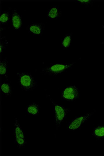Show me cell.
Masks as SVG:
<instances>
[{
	"label": "cell",
	"instance_id": "1",
	"mask_svg": "<svg viewBox=\"0 0 104 156\" xmlns=\"http://www.w3.org/2000/svg\"><path fill=\"white\" fill-rule=\"evenodd\" d=\"M17 74L20 87L22 90L29 91L37 87V82L31 74L26 72H17Z\"/></svg>",
	"mask_w": 104,
	"mask_h": 156
},
{
	"label": "cell",
	"instance_id": "2",
	"mask_svg": "<svg viewBox=\"0 0 104 156\" xmlns=\"http://www.w3.org/2000/svg\"><path fill=\"white\" fill-rule=\"evenodd\" d=\"M75 63L51 64L42 69L41 73L49 76H56L63 73L67 70L72 69Z\"/></svg>",
	"mask_w": 104,
	"mask_h": 156
},
{
	"label": "cell",
	"instance_id": "3",
	"mask_svg": "<svg viewBox=\"0 0 104 156\" xmlns=\"http://www.w3.org/2000/svg\"><path fill=\"white\" fill-rule=\"evenodd\" d=\"M50 101L53 105L54 119L57 129L61 126L66 118L69 110L63 105L57 104L51 98Z\"/></svg>",
	"mask_w": 104,
	"mask_h": 156
},
{
	"label": "cell",
	"instance_id": "4",
	"mask_svg": "<svg viewBox=\"0 0 104 156\" xmlns=\"http://www.w3.org/2000/svg\"><path fill=\"white\" fill-rule=\"evenodd\" d=\"M14 134L15 143L17 147L19 149L24 147L27 144L24 132L16 118L14 119Z\"/></svg>",
	"mask_w": 104,
	"mask_h": 156
},
{
	"label": "cell",
	"instance_id": "5",
	"mask_svg": "<svg viewBox=\"0 0 104 156\" xmlns=\"http://www.w3.org/2000/svg\"><path fill=\"white\" fill-rule=\"evenodd\" d=\"M94 113V112H93L75 117L68 124L67 129L69 131H74L81 128Z\"/></svg>",
	"mask_w": 104,
	"mask_h": 156
},
{
	"label": "cell",
	"instance_id": "6",
	"mask_svg": "<svg viewBox=\"0 0 104 156\" xmlns=\"http://www.w3.org/2000/svg\"><path fill=\"white\" fill-rule=\"evenodd\" d=\"M80 93L77 87L74 85L65 87L61 94L62 100L67 102H72L80 97Z\"/></svg>",
	"mask_w": 104,
	"mask_h": 156
},
{
	"label": "cell",
	"instance_id": "7",
	"mask_svg": "<svg viewBox=\"0 0 104 156\" xmlns=\"http://www.w3.org/2000/svg\"><path fill=\"white\" fill-rule=\"evenodd\" d=\"M45 30V24L36 22L31 23L27 27L28 33L35 36H41L43 34Z\"/></svg>",
	"mask_w": 104,
	"mask_h": 156
},
{
	"label": "cell",
	"instance_id": "8",
	"mask_svg": "<svg viewBox=\"0 0 104 156\" xmlns=\"http://www.w3.org/2000/svg\"><path fill=\"white\" fill-rule=\"evenodd\" d=\"M11 12V20L12 27L15 30H20L23 25L22 16L15 9H12Z\"/></svg>",
	"mask_w": 104,
	"mask_h": 156
},
{
	"label": "cell",
	"instance_id": "9",
	"mask_svg": "<svg viewBox=\"0 0 104 156\" xmlns=\"http://www.w3.org/2000/svg\"><path fill=\"white\" fill-rule=\"evenodd\" d=\"M62 12L59 7L57 6H51L47 12V19L51 20H56L61 17Z\"/></svg>",
	"mask_w": 104,
	"mask_h": 156
},
{
	"label": "cell",
	"instance_id": "10",
	"mask_svg": "<svg viewBox=\"0 0 104 156\" xmlns=\"http://www.w3.org/2000/svg\"><path fill=\"white\" fill-rule=\"evenodd\" d=\"M92 136L94 138L98 140H102L104 139V125H99L94 127Z\"/></svg>",
	"mask_w": 104,
	"mask_h": 156
},
{
	"label": "cell",
	"instance_id": "11",
	"mask_svg": "<svg viewBox=\"0 0 104 156\" xmlns=\"http://www.w3.org/2000/svg\"><path fill=\"white\" fill-rule=\"evenodd\" d=\"M40 111V106L36 103H31L26 108V112L31 115L36 116L39 115Z\"/></svg>",
	"mask_w": 104,
	"mask_h": 156
},
{
	"label": "cell",
	"instance_id": "12",
	"mask_svg": "<svg viewBox=\"0 0 104 156\" xmlns=\"http://www.w3.org/2000/svg\"><path fill=\"white\" fill-rule=\"evenodd\" d=\"M73 33L72 32L65 35L61 41V47L64 49L69 48L72 45Z\"/></svg>",
	"mask_w": 104,
	"mask_h": 156
},
{
	"label": "cell",
	"instance_id": "13",
	"mask_svg": "<svg viewBox=\"0 0 104 156\" xmlns=\"http://www.w3.org/2000/svg\"><path fill=\"white\" fill-rule=\"evenodd\" d=\"M1 88V92L3 95L7 96H10L12 95V87L9 83L7 82L2 83Z\"/></svg>",
	"mask_w": 104,
	"mask_h": 156
},
{
	"label": "cell",
	"instance_id": "14",
	"mask_svg": "<svg viewBox=\"0 0 104 156\" xmlns=\"http://www.w3.org/2000/svg\"><path fill=\"white\" fill-rule=\"evenodd\" d=\"M12 12L9 10L2 12L0 17V21L1 25H6L8 23L11 19Z\"/></svg>",
	"mask_w": 104,
	"mask_h": 156
},
{
	"label": "cell",
	"instance_id": "15",
	"mask_svg": "<svg viewBox=\"0 0 104 156\" xmlns=\"http://www.w3.org/2000/svg\"><path fill=\"white\" fill-rule=\"evenodd\" d=\"M8 70V62L7 58H6L1 62L0 74L1 76L7 78Z\"/></svg>",
	"mask_w": 104,
	"mask_h": 156
},
{
	"label": "cell",
	"instance_id": "16",
	"mask_svg": "<svg viewBox=\"0 0 104 156\" xmlns=\"http://www.w3.org/2000/svg\"><path fill=\"white\" fill-rule=\"evenodd\" d=\"M8 44V41L7 39L5 37H2L1 39V45H0V49H1V53L2 54L5 48H6Z\"/></svg>",
	"mask_w": 104,
	"mask_h": 156
},
{
	"label": "cell",
	"instance_id": "17",
	"mask_svg": "<svg viewBox=\"0 0 104 156\" xmlns=\"http://www.w3.org/2000/svg\"><path fill=\"white\" fill-rule=\"evenodd\" d=\"M77 2L80 4V5H85L86 6H92L93 2L89 0H80V1H77Z\"/></svg>",
	"mask_w": 104,
	"mask_h": 156
}]
</instances>
